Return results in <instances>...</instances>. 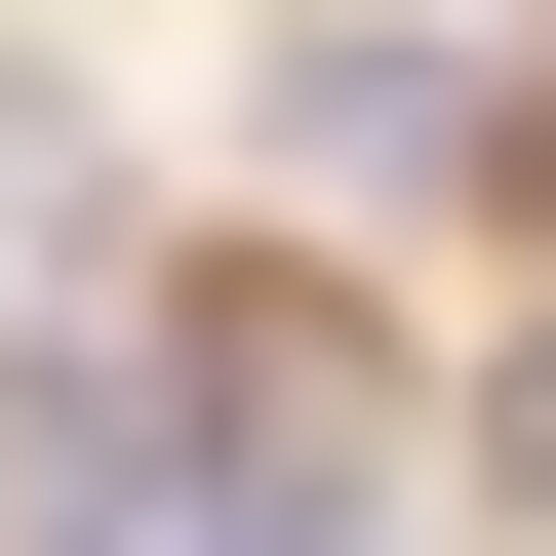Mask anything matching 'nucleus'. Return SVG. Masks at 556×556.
<instances>
[{"mask_svg":"<svg viewBox=\"0 0 556 556\" xmlns=\"http://www.w3.org/2000/svg\"><path fill=\"white\" fill-rule=\"evenodd\" d=\"M278 160H318V199H517L556 80L477 40V0H318V40H278Z\"/></svg>","mask_w":556,"mask_h":556,"instance_id":"obj_1","label":"nucleus"},{"mask_svg":"<svg viewBox=\"0 0 556 556\" xmlns=\"http://www.w3.org/2000/svg\"><path fill=\"white\" fill-rule=\"evenodd\" d=\"M477 438H517V517H556V358H517V397H477Z\"/></svg>","mask_w":556,"mask_h":556,"instance_id":"obj_3","label":"nucleus"},{"mask_svg":"<svg viewBox=\"0 0 556 556\" xmlns=\"http://www.w3.org/2000/svg\"><path fill=\"white\" fill-rule=\"evenodd\" d=\"M80 199H119V160H80V80L0 40V278H80Z\"/></svg>","mask_w":556,"mask_h":556,"instance_id":"obj_2","label":"nucleus"}]
</instances>
